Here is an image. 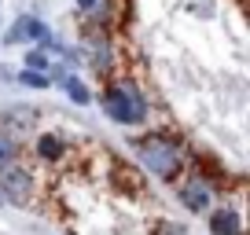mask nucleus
Segmentation results:
<instances>
[{"mask_svg": "<svg viewBox=\"0 0 250 235\" xmlns=\"http://www.w3.org/2000/svg\"><path fill=\"white\" fill-rule=\"evenodd\" d=\"M33 155H37L41 162H62V158H66V143L55 133H41L37 140H33Z\"/></svg>", "mask_w": 250, "mask_h": 235, "instance_id": "nucleus-7", "label": "nucleus"}, {"mask_svg": "<svg viewBox=\"0 0 250 235\" xmlns=\"http://www.w3.org/2000/svg\"><path fill=\"white\" fill-rule=\"evenodd\" d=\"M19 85H26V88H48L52 85V78L48 74H41V70H19Z\"/></svg>", "mask_w": 250, "mask_h": 235, "instance_id": "nucleus-13", "label": "nucleus"}, {"mask_svg": "<svg viewBox=\"0 0 250 235\" xmlns=\"http://www.w3.org/2000/svg\"><path fill=\"white\" fill-rule=\"evenodd\" d=\"M78 15L85 19L88 26H103L107 30V11H110V0H74Z\"/></svg>", "mask_w": 250, "mask_h": 235, "instance_id": "nucleus-8", "label": "nucleus"}, {"mask_svg": "<svg viewBox=\"0 0 250 235\" xmlns=\"http://www.w3.org/2000/svg\"><path fill=\"white\" fill-rule=\"evenodd\" d=\"M136 147V158H140V165L155 176V180H180V173H184V143L173 140L169 133H151V136H140V140L133 143Z\"/></svg>", "mask_w": 250, "mask_h": 235, "instance_id": "nucleus-1", "label": "nucleus"}, {"mask_svg": "<svg viewBox=\"0 0 250 235\" xmlns=\"http://www.w3.org/2000/svg\"><path fill=\"white\" fill-rule=\"evenodd\" d=\"M26 70H41V74H48L52 78V66H55V55H52V48H44V44H33L30 52H26Z\"/></svg>", "mask_w": 250, "mask_h": 235, "instance_id": "nucleus-10", "label": "nucleus"}, {"mask_svg": "<svg viewBox=\"0 0 250 235\" xmlns=\"http://www.w3.org/2000/svg\"><path fill=\"white\" fill-rule=\"evenodd\" d=\"M33 19L37 15H19L15 22L4 30V44L15 48V44H30V30H33Z\"/></svg>", "mask_w": 250, "mask_h": 235, "instance_id": "nucleus-9", "label": "nucleus"}, {"mask_svg": "<svg viewBox=\"0 0 250 235\" xmlns=\"http://www.w3.org/2000/svg\"><path fill=\"white\" fill-rule=\"evenodd\" d=\"M206 217H210L213 235H243V220H239V213H235L232 206H213Z\"/></svg>", "mask_w": 250, "mask_h": 235, "instance_id": "nucleus-6", "label": "nucleus"}, {"mask_svg": "<svg viewBox=\"0 0 250 235\" xmlns=\"http://www.w3.org/2000/svg\"><path fill=\"white\" fill-rule=\"evenodd\" d=\"M103 110H107L110 121H118V125H144L147 121V99H144L140 85L129 78H118L110 81L107 88H103Z\"/></svg>", "mask_w": 250, "mask_h": 235, "instance_id": "nucleus-2", "label": "nucleus"}, {"mask_svg": "<svg viewBox=\"0 0 250 235\" xmlns=\"http://www.w3.org/2000/svg\"><path fill=\"white\" fill-rule=\"evenodd\" d=\"M78 59H85L88 66H92L100 78H110V70H114V44L107 40V33H103V26H85V33H81V44H78Z\"/></svg>", "mask_w": 250, "mask_h": 235, "instance_id": "nucleus-3", "label": "nucleus"}, {"mask_svg": "<svg viewBox=\"0 0 250 235\" xmlns=\"http://www.w3.org/2000/svg\"><path fill=\"white\" fill-rule=\"evenodd\" d=\"M0 198L8 206H26L33 198V173L19 162L4 165L0 169Z\"/></svg>", "mask_w": 250, "mask_h": 235, "instance_id": "nucleus-4", "label": "nucleus"}, {"mask_svg": "<svg viewBox=\"0 0 250 235\" xmlns=\"http://www.w3.org/2000/svg\"><path fill=\"white\" fill-rule=\"evenodd\" d=\"M155 235H191L188 232L184 224H173V220H162V224H158V232Z\"/></svg>", "mask_w": 250, "mask_h": 235, "instance_id": "nucleus-14", "label": "nucleus"}, {"mask_svg": "<svg viewBox=\"0 0 250 235\" xmlns=\"http://www.w3.org/2000/svg\"><path fill=\"white\" fill-rule=\"evenodd\" d=\"M177 195H180V206L191 210V213H210L213 202H217L213 184L206 180V176H199V173H191V176H184V180L177 184Z\"/></svg>", "mask_w": 250, "mask_h": 235, "instance_id": "nucleus-5", "label": "nucleus"}, {"mask_svg": "<svg viewBox=\"0 0 250 235\" xmlns=\"http://www.w3.org/2000/svg\"><path fill=\"white\" fill-rule=\"evenodd\" d=\"M19 155H22V143H19L15 133H8V129L0 125V169L11 162H19Z\"/></svg>", "mask_w": 250, "mask_h": 235, "instance_id": "nucleus-11", "label": "nucleus"}, {"mask_svg": "<svg viewBox=\"0 0 250 235\" xmlns=\"http://www.w3.org/2000/svg\"><path fill=\"white\" fill-rule=\"evenodd\" d=\"M59 85L66 88V96H70V99L78 103V107H88V103H92V92H88V85H85V81H78L74 74H62V78H59Z\"/></svg>", "mask_w": 250, "mask_h": 235, "instance_id": "nucleus-12", "label": "nucleus"}]
</instances>
